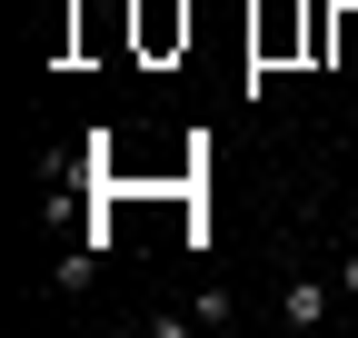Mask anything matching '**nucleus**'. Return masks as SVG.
I'll use <instances>...</instances> for the list:
<instances>
[{
	"instance_id": "nucleus-4",
	"label": "nucleus",
	"mask_w": 358,
	"mask_h": 338,
	"mask_svg": "<svg viewBox=\"0 0 358 338\" xmlns=\"http://www.w3.org/2000/svg\"><path fill=\"white\" fill-rule=\"evenodd\" d=\"M338 288H348V299H358V259H338Z\"/></svg>"
},
{
	"instance_id": "nucleus-1",
	"label": "nucleus",
	"mask_w": 358,
	"mask_h": 338,
	"mask_svg": "<svg viewBox=\"0 0 358 338\" xmlns=\"http://www.w3.org/2000/svg\"><path fill=\"white\" fill-rule=\"evenodd\" d=\"M179 40H189V10H179V0H140V50L159 60V50H179Z\"/></svg>"
},
{
	"instance_id": "nucleus-3",
	"label": "nucleus",
	"mask_w": 358,
	"mask_h": 338,
	"mask_svg": "<svg viewBox=\"0 0 358 338\" xmlns=\"http://www.w3.org/2000/svg\"><path fill=\"white\" fill-rule=\"evenodd\" d=\"M329 60L358 70V0H338V10H329Z\"/></svg>"
},
{
	"instance_id": "nucleus-2",
	"label": "nucleus",
	"mask_w": 358,
	"mask_h": 338,
	"mask_svg": "<svg viewBox=\"0 0 358 338\" xmlns=\"http://www.w3.org/2000/svg\"><path fill=\"white\" fill-rule=\"evenodd\" d=\"M279 318H289V328H319V318H329V279H289V288H279Z\"/></svg>"
}]
</instances>
